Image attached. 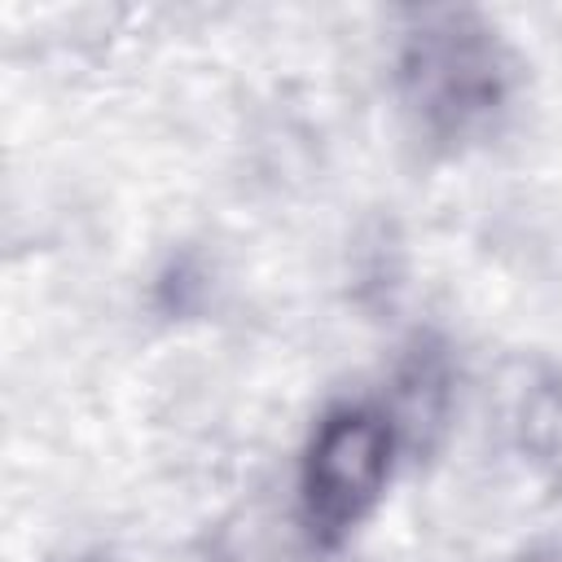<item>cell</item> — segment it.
<instances>
[{
  "label": "cell",
  "instance_id": "cell-1",
  "mask_svg": "<svg viewBox=\"0 0 562 562\" xmlns=\"http://www.w3.org/2000/svg\"><path fill=\"white\" fill-rule=\"evenodd\" d=\"M395 439V422L364 404H342L316 422L299 474V496L312 531L342 536L382 501Z\"/></svg>",
  "mask_w": 562,
  "mask_h": 562
},
{
  "label": "cell",
  "instance_id": "cell-2",
  "mask_svg": "<svg viewBox=\"0 0 562 562\" xmlns=\"http://www.w3.org/2000/svg\"><path fill=\"white\" fill-rule=\"evenodd\" d=\"M404 79L430 127H465L501 97V66L483 31L448 18L408 48Z\"/></svg>",
  "mask_w": 562,
  "mask_h": 562
},
{
  "label": "cell",
  "instance_id": "cell-3",
  "mask_svg": "<svg viewBox=\"0 0 562 562\" xmlns=\"http://www.w3.org/2000/svg\"><path fill=\"white\" fill-rule=\"evenodd\" d=\"M518 448L540 479L562 487V382H536L518 404Z\"/></svg>",
  "mask_w": 562,
  "mask_h": 562
},
{
  "label": "cell",
  "instance_id": "cell-4",
  "mask_svg": "<svg viewBox=\"0 0 562 562\" xmlns=\"http://www.w3.org/2000/svg\"><path fill=\"white\" fill-rule=\"evenodd\" d=\"M527 562H558V558H527Z\"/></svg>",
  "mask_w": 562,
  "mask_h": 562
}]
</instances>
